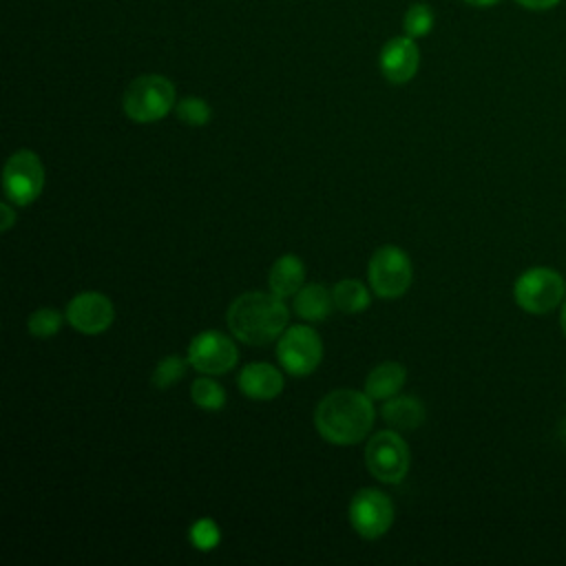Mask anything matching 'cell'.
I'll return each instance as SVG.
<instances>
[{
  "label": "cell",
  "mask_w": 566,
  "mask_h": 566,
  "mask_svg": "<svg viewBox=\"0 0 566 566\" xmlns=\"http://www.w3.org/2000/svg\"><path fill=\"white\" fill-rule=\"evenodd\" d=\"M374 416L371 398L365 391L336 389L318 402L314 424L327 442L347 447L360 442L369 433Z\"/></svg>",
  "instance_id": "6da1fadb"
},
{
  "label": "cell",
  "mask_w": 566,
  "mask_h": 566,
  "mask_svg": "<svg viewBox=\"0 0 566 566\" xmlns=\"http://www.w3.org/2000/svg\"><path fill=\"white\" fill-rule=\"evenodd\" d=\"M287 307L274 292H245L228 307V327L232 336L248 345H265L283 334Z\"/></svg>",
  "instance_id": "7a4b0ae2"
},
{
  "label": "cell",
  "mask_w": 566,
  "mask_h": 566,
  "mask_svg": "<svg viewBox=\"0 0 566 566\" xmlns=\"http://www.w3.org/2000/svg\"><path fill=\"white\" fill-rule=\"evenodd\" d=\"M177 104L175 84L159 73H144L135 77L122 97L124 113L139 124L164 119Z\"/></svg>",
  "instance_id": "3957f363"
},
{
  "label": "cell",
  "mask_w": 566,
  "mask_h": 566,
  "mask_svg": "<svg viewBox=\"0 0 566 566\" xmlns=\"http://www.w3.org/2000/svg\"><path fill=\"white\" fill-rule=\"evenodd\" d=\"M513 298L520 310L542 316L551 314L566 298L564 276L546 265H535L524 270L513 285Z\"/></svg>",
  "instance_id": "277c9868"
},
{
  "label": "cell",
  "mask_w": 566,
  "mask_h": 566,
  "mask_svg": "<svg viewBox=\"0 0 566 566\" xmlns=\"http://www.w3.org/2000/svg\"><path fill=\"white\" fill-rule=\"evenodd\" d=\"M44 188V168L35 153L22 148L13 153L2 170V192L15 206H29Z\"/></svg>",
  "instance_id": "5b68a950"
},
{
  "label": "cell",
  "mask_w": 566,
  "mask_h": 566,
  "mask_svg": "<svg viewBox=\"0 0 566 566\" xmlns=\"http://www.w3.org/2000/svg\"><path fill=\"white\" fill-rule=\"evenodd\" d=\"M367 279L378 296L398 298L411 285V261L398 245H382L369 259Z\"/></svg>",
  "instance_id": "8992f818"
},
{
  "label": "cell",
  "mask_w": 566,
  "mask_h": 566,
  "mask_svg": "<svg viewBox=\"0 0 566 566\" xmlns=\"http://www.w3.org/2000/svg\"><path fill=\"white\" fill-rule=\"evenodd\" d=\"M365 462L376 480L398 484L409 471L407 442L391 429L378 431L365 447Z\"/></svg>",
  "instance_id": "52a82bcc"
},
{
  "label": "cell",
  "mask_w": 566,
  "mask_h": 566,
  "mask_svg": "<svg viewBox=\"0 0 566 566\" xmlns=\"http://www.w3.org/2000/svg\"><path fill=\"white\" fill-rule=\"evenodd\" d=\"M276 358L287 374L310 376L323 358L321 336L310 325H292L279 336Z\"/></svg>",
  "instance_id": "ba28073f"
},
{
  "label": "cell",
  "mask_w": 566,
  "mask_h": 566,
  "mask_svg": "<svg viewBox=\"0 0 566 566\" xmlns=\"http://www.w3.org/2000/svg\"><path fill=\"white\" fill-rule=\"evenodd\" d=\"M190 365L208 376H221L230 371L239 360V349L230 336L217 329L199 332L188 345Z\"/></svg>",
  "instance_id": "9c48e42d"
},
{
  "label": "cell",
  "mask_w": 566,
  "mask_h": 566,
  "mask_svg": "<svg viewBox=\"0 0 566 566\" xmlns=\"http://www.w3.org/2000/svg\"><path fill=\"white\" fill-rule=\"evenodd\" d=\"M394 522V504L378 489H360L349 502V524L365 537L376 539L389 531Z\"/></svg>",
  "instance_id": "30bf717a"
},
{
  "label": "cell",
  "mask_w": 566,
  "mask_h": 566,
  "mask_svg": "<svg viewBox=\"0 0 566 566\" xmlns=\"http://www.w3.org/2000/svg\"><path fill=\"white\" fill-rule=\"evenodd\" d=\"M115 318V307L108 296L99 292H82L71 298L66 307V321L82 334H102L111 327Z\"/></svg>",
  "instance_id": "8fae6325"
},
{
  "label": "cell",
  "mask_w": 566,
  "mask_h": 566,
  "mask_svg": "<svg viewBox=\"0 0 566 566\" xmlns=\"http://www.w3.org/2000/svg\"><path fill=\"white\" fill-rule=\"evenodd\" d=\"M380 73L391 84H407L413 80L420 66V49L413 38L409 35H396L387 40L378 55Z\"/></svg>",
  "instance_id": "7c38bea8"
},
{
  "label": "cell",
  "mask_w": 566,
  "mask_h": 566,
  "mask_svg": "<svg viewBox=\"0 0 566 566\" xmlns=\"http://www.w3.org/2000/svg\"><path fill=\"white\" fill-rule=\"evenodd\" d=\"M239 389L254 400H272L283 391V374L270 363H250L239 371Z\"/></svg>",
  "instance_id": "4fadbf2b"
},
{
  "label": "cell",
  "mask_w": 566,
  "mask_h": 566,
  "mask_svg": "<svg viewBox=\"0 0 566 566\" xmlns=\"http://www.w3.org/2000/svg\"><path fill=\"white\" fill-rule=\"evenodd\" d=\"M305 279V265L296 254H283L279 256L270 268V292L276 296H294L301 290V283Z\"/></svg>",
  "instance_id": "5bb4252c"
},
{
  "label": "cell",
  "mask_w": 566,
  "mask_h": 566,
  "mask_svg": "<svg viewBox=\"0 0 566 566\" xmlns=\"http://www.w3.org/2000/svg\"><path fill=\"white\" fill-rule=\"evenodd\" d=\"M407 380V371L400 363H380L378 367H374L367 378H365V394L371 400H387L391 396H396L402 385Z\"/></svg>",
  "instance_id": "9a60e30c"
},
{
  "label": "cell",
  "mask_w": 566,
  "mask_h": 566,
  "mask_svg": "<svg viewBox=\"0 0 566 566\" xmlns=\"http://www.w3.org/2000/svg\"><path fill=\"white\" fill-rule=\"evenodd\" d=\"M332 307H334V298L325 285L310 283V285H303L294 294V312L310 323L325 321L329 316Z\"/></svg>",
  "instance_id": "2e32d148"
},
{
  "label": "cell",
  "mask_w": 566,
  "mask_h": 566,
  "mask_svg": "<svg viewBox=\"0 0 566 566\" xmlns=\"http://www.w3.org/2000/svg\"><path fill=\"white\" fill-rule=\"evenodd\" d=\"M385 422L394 429H416L424 420V405L413 396H391L380 409Z\"/></svg>",
  "instance_id": "e0dca14e"
},
{
  "label": "cell",
  "mask_w": 566,
  "mask_h": 566,
  "mask_svg": "<svg viewBox=\"0 0 566 566\" xmlns=\"http://www.w3.org/2000/svg\"><path fill=\"white\" fill-rule=\"evenodd\" d=\"M334 305L345 314H358L369 307V290L356 279H343L332 290Z\"/></svg>",
  "instance_id": "ac0fdd59"
},
{
  "label": "cell",
  "mask_w": 566,
  "mask_h": 566,
  "mask_svg": "<svg viewBox=\"0 0 566 566\" xmlns=\"http://www.w3.org/2000/svg\"><path fill=\"white\" fill-rule=\"evenodd\" d=\"M190 398H192V402H195L199 409H203V411H221L223 405H226V391H223V387H221L217 380L208 378V374L201 376V378H197V380L192 382V387H190Z\"/></svg>",
  "instance_id": "d6986e66"
},
{
  "label": "cell",
  "mask_w": 566,
  "mask_h": 566,
  "mask_svg": "<svg viewBox=\"0 0 566 566\" xmlns=\"http://www.w3.org/2000/svg\"><path fill=\"white\" fill-rule=\"evenodd\" d=\"M433 24H436V15L427 2H413L402 15V31L413 40L429 35Z\"/></svg>",
  "instance_id": "ffe728a7"
},
{
  "label": "cell",
  "mask_w": 566,
  "mask_h": 566,
  "mask_svg": "<svg viewBox=\"0 0 566 566\" xmlns=\"http://www.w3.org/2000/svg\"><path fill=\"white\" fill-rule=\"evenodd\" d=\"M66 316H62L57 310L53 307H40L35 312L29 314V321H27V329L33 338H51L53 334L60 332L62 327V321Z\"/></svg>",
  "instance_id": "44dd1931"
},
{
  "label": "cell",
  "mask_w": 566,
  "mask_h": 566,
  "mask_svg": "<svg viewBox=\"0 0 566 566\" xmlns=\"http://www.w3.org/2000/svg\"><path fill=\"white\" fill-rule=\"evenodd\" d=\"M188 365H190L188 356H186V358L175 356V354L166 356L164 360H159V365L155 367V371H153V376H150L153 387H157V389H168L172 382H177V380L184 378Z\"/></svg>",
  "instance_id": "7402d4cb"
},
{
  "label": "cell",
  "mask_w": 566,
  "mask_h": 566,
  "mask_svg": "<svg viewBox=\"0 0 566 566\" xmlns=\"http://www.w3.org/2000/svg\"><path fill=\"white\" fill-rule=\"evenodd\" d=\"M175 111H177V117L188 124V126H206L212 111H210V104L203 99V97H195V95H188V97H181L177 104H175Z\"/></svg>",
  "instance_id": "603a6c76"
},
{
  "label": "cell",
  "mask_w": 566,
  "mask_h": 566,
  "mask_svg": "<svg viewBox=\"0 0 566 566\" xmlns=\"http://www.w3.org/2000/svg\"><path fill=\"white\" fill-rule=\"evenodd\" d=\"M190 544L199 551H212L219 546L221 542V531H219V524L210 517H201L197 520L192 526H190Z\"/></svg>",
  "instance_id": "cb8c5ba5"
},
{
  "label": "cell",
  "mask_w": 566,
  "mask_h": 566,
  "mask_svg": "<svg viewBox=\"0 0 566 566\" xmlns=\"http://www.w3.org/2000/svg\"><path fill=\"white\" fill-rule=\"evenodd\" d=\"M522 9L526 11H551L555 9L562 0H515Z\"/></svg>",
  "instance_id": "d4e9b609"
},
{
  "label": "cell",
  "mask_w": 566,
  "mask_h": 566,
  "mask_svg": "<svg viewBox=\"0 0 566 566\" xmlns=\"http://www.w3.org/2000/svg\"><path fill=\"white\" fill-rule=\"evenodd\" d=\"M0 214H2V232H7L11 226H13V221H15V212H13V208L9 206V201H2L0 203Z\"/></svg>",
  "instance_id": "484cf974"
},
{
  "label": "cell",
  "mask_w": 566,
  "mask_h": 566,
  "mask_svg": "<svg viewBox=\"0 0 566 566\" xmlns=\"http://www.w3.org/2000/svg\"><path fill=\"white\" fill-rule=\"evenodd\" d=\"M462 2L475 9H489V7H495L500 0H462Z\"/></svg>",
  "instance_id": "4316f807"
},
{
  "label": "cell",
  "mask_w": 566,
  "mask_h": 566,
  "mask_svg": "<svg viewBox=\"0 0 566 566\" xmlns=\"http://www.w3.org/2000/svg\"><path fill=\"white\" fill-rule=\"evenodd\" d=\"M559 327H562V332H564V336H566V298H564L562 305H559Z\"/></svg>",
  "instance_id": "83f0119b"
},
{
  "label": "cell",
  "mask_w": 566,
  "mask_h": 566,
  "mask_svg": "<svg viewBox=\"0 0 566 566\" xmlns=\"http://www.w3.org/2000/svg\"><path fill=\"white\" fill-rule=\"evenodd\" d=\"M559 438L566 442V418L559 422Z\"/></svg>",
  "instance_id": "f1b7e54d"
}]
</instances>
